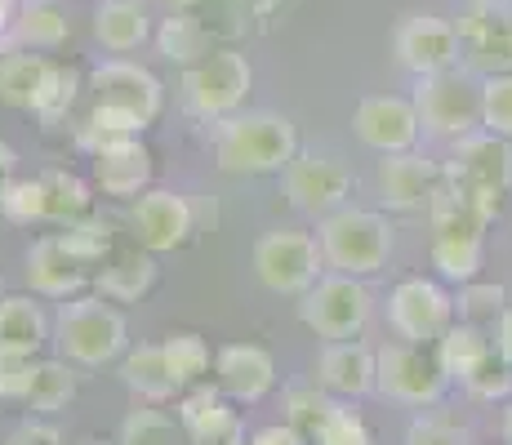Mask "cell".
Segmentation results:
<instances>
[{"mask_svg":"<svg viewBox=\"0 0 512 445\" xmlns=\"http://www.w3.org/2000/svg\"><path fill=\"white\" fill-rule=\"evenodd\" d=\"M299 156V130L277 112H245L219 121L214 161L228 174H281Z\"/></svg>","mask_w":512,"mask_h":445,"instance_id":"cell-1","label":"cell"},{"mask_svg":"<svg viewBox=\"0 0 512 445\" xmlns=\"http://www.w3.org/2000/svg\"><path fill=\"white\" fill-rule=\"evenodd\" d=\"M81 94V76L58 67L45 54H5L0 58V103L14 112H36L45 125H58Z\"/></svg>","mask_w":512,"mask_h":445,"instance_id":"cell-2","label":"cell"},{"mask_svg":"<svg viewBox=\"0 0 512 445\" xmlns=\"http://www.w3.org/2000/svg\"><path fill=\"white\" fill-rule=\"evenodd\" d=\"M54 343L72 365L103 370L116 356H125V316L103 294H76V299H63V308H58Z\"/></svg>","mask_w":512,"mask_h":445,"instance_id":"cell-3","label":"cell"},{"mask_svg":"<svg viewBox=\"0 0 512 445\" xmlns=\"http://www.w3.org/2000/svg\"><path fill=\"white\" fill-rule=\"evenodd\" d=\"M321 254L334 272L374 276L388 267L392 254V227L374 210H334L321 223Z\"/></svg>","mask_w":512,"mask_h":445,"instance_id":"cell-4","label":"cell"},{"mask_svg":"<svg viewBox=\"0 0 512 445\" xmlns=\"http://www.w3.org/2000/svg\"><path fill=\"white\" fill-rule=\"evenodd\" d=\"M250 85H254L250 58L236 54V49H214L201 63L183 67V103L201 121H228V116H236Z\"/></svg>","mask_w":512,"mask_h":445,"instance_id":"cell-5","label":"cell"},{"mask_svg":"<svg viewBox=\"0 0 512 445\" xmlns=\"http://www.w3.org/2000/svg\"><path fill=\"white\" fill-rule=\"evenodd\" d=\"M299 321L308 325L317 339H357L370 321V294L357 276L334 272L321 276L308 294H299Z\"/></svg>","mask_w":512,"mask_h":445,"instance_id":"cell-6","label":"cell"},{"mask_svg":"<svg viewBox=\"0 0 512 445\" xmlns=\"http://www.w3.org/2000/svg\"><path fill=\"white\" fill-rule=\"evenodd\" d=\"M415 107L419 121L441 138H468L481 125V85L472 76L455 72H432L415 76Z\"/></svg>","mask_w":512,"mask_h":445,"instance_id":"cell-7","label":"cell"},{"mask_svg":"<svg viewBox=\"0 0 512 445\" xmlns=\"http://www.w3.org/2000/svg\"><path fill=\"white\" fill-rule=\"evenodd\" d=\"M446 370H441L437 352L423 348V343H388L379 348V379L374 392L397 405H437L446 392Z\"/></svg>","mask_w":512,"mask_h":445,"instance_id":"cell-8","label":"cell"},{"mask_svg":"<svg viewBox=\"0 0 512 445\" xmlns=\"http://www.w3.org/2000/svg\"><path fill=\"white\" fill-rule=\"evenodd\" d=\"M321 241L308 232H268L254 245V272L277 294H308L321 281Z\"/></svg>","mask_w":512,"mask_h":445,"instance_id":"cell-9","label":"cell"},{"mask_svg":"<svg viewBox=\"0 0 512 445\" xmlns=\"http://www.w3.org/2000/svg\"><path fill=\"white\" fill-rule=\"evenodd\" d=\"M388 325L401 334L406 343H432L455 325V299L441 290L437 281H423V276H410L397 290L388 294Z\"/></svg>","mask_w":512,"mask_h":445,"instance_id":"cell-10","label":"cell"},{"mask_svg":"<svg viewBox=\"0 0 512 445\" xmlns=\"http://www.w3.org/2000/svg\"><path fill=\"white\" fill-rule=\"evenodd\" d=\"M459 45L472 72H512V5L508 0H472L459 14Z\"/></svg>","mask_w":512,"mask_h":445,"instance_id":"cell-11","label":"cell"},{"mask_svg":"<svg viewBox=\"0 0 512 445\" xmlns=\"http://www.w3.org/2000/svg\"><path fill=\"white\" fill-rule=\"evenodd\" d=\"M392 54L406 72L415 76H432V72H446V67L459 63L464 45H459V27L450 18L437 14H406L392 32Z\"/></svg>","mask_w":512,"mask_h":445,"instance_id":"cell-12","label":"cell"},{"mask_svg":"<svg viewBox=\"0 0 512 445\" xmlns=\"http://www.w3.org/2000/svg\"><path fill=\"white\" fill-rule=\"evenodd\" d=\"M419 107L415 98H397V94H374L361 98L352 112V130L366 147H374L379 156L392 152H410L419 143Z\"/></svg>","mask_w":512,"mask_h":445,"instance_id":"cell-13","label":"cell"},{"mask_svg":"<svg viewBox=\"0 0 512 445\" xmlns=\"http://www.w3.org/2000/svg\"><path fill=\"white\" fill-rule=\"evenodd\" d=\"M130 227L134 241L152 254L179 250V245L192 236V205L183 201L179 192H165V187H147L143 196H134L130 205Z\"/></svg>","mask_w":512,"mask_h":445,"instance_id":"cell-14","label":"cell"},{"mask_svg":"<svg viewBox=\"0 0 512 445\" xmlns=\"http://www.w3.org/2000/svg\"><path fill=\"white\" fill-rule=\"evenodd\" d=\"M352 192V174L334 156H294L285 165V196L303 214H334Z\"/></svg>","mask_w":512,"mask_h":445,"instance_id":"cell-15","label":"cell"},{"mask_svg":"<svg viewBox=\"0 0 512 445\" xmlns=\"http://www.w3.org/2000/svg\"><path fill=\"white\" fill-rule=\"evenodd\" d=\"M504 214V196L495 192H481V187H468L459 178H446L441 174L437 192L428 201V223L432 232H481Z\"/></svg>","mask_w":512,"mask_h":445,"instance_id":"cell-16","label":"cell"},{"mask_svg":"<svg viewBox=\"0 0 512 445\" xmlns=\"http://www.w3.org/2000/svg\"><path fill=\"white\" fill-rule=\"evenodd\" d=\"M90 89H94V103H112V107H125V112L143 116L147 125L161 116V103H165V89L156 81L147 67L139 63H125V58H112V63H98L94 76H90Z\"/></svg>","mask_w":512,"mask_h":445,"instance_id":"cell-17","label":"cell"},{"mask_svg":"<svg viewBox=\"0 0 512 445\" xmlns=\"http://www.w3.org/2000/svg\"><path fill=\"white\" fill-rule=\"evenodd\" d=\"M446 178H459L481 192L508 196L512 192V138L499 134H468L459 138L455 156L446 165Z\"/></svg>","mask_w":512,"mask_h":445,"instance_id":"cell-18","label":"cell"},{"mask_svg":"<svg viewBox=\"0 0 512 445\" xmlns=\"http://www.w3.org/2000/svg\"><path fill=\"white\" fill-rule=\"evenodd\" d=\"M179 423L187 432V445H250L245 441V423L223 401V388H210V383L183 388Z\"/></svg>","mask_w":512,"mask_h":445,"instance_id":"cell-19","label":"cell"},{"mask_svg":"<svg viewBox=\"0 0 512 445\" xmlns=\"http://www.w3.org/2000/svg\"><path fill=\"white\" fill-rule=\"evenodd\" d=\"M90 170H94V183L103 187V196L134 201V196H143L147 187H152L156 161H152L143 138L134 134V138H116V143L90 152Z\"/></svg>","mask_w":512,"mask_h":445,"instance_id":"cell-20","label":"cell"},{"mask_svg":"<svg viewBox=\"0 0 512 445\" xmlns=\"http://www.w3.org/2000/svg\"><path fill=\"white\" fill-rule=\"evenodd\" d=\"M374 183H379V201L388 205V210L410 214V210H428L432 192H437V183H441V170L415 152H392L379 161Z\"/></svg>","mask_w":512,"mask_h":445,"instance_id":"cell-21","label":"cell"},{"mask_svg":"<svg viewBox=\"0 0 512 445\" xmlns=\"http://www.w3.org/2000/svg\"><path fill=\"white\" fill-rule=\"evenodd\" d=\"M214 379H219L223 397L232 401H263L277 388V361L259 343H228L214 356Z\"/></svg>","mask_w":512,"mask_h":445,"instance_id":"cell-22","label":"cell"},{"mask_svg":"<svg viewBox=\"0 0 512 445\" xmlns=\"http://www.w3.org/2000/svg\"><path fill=\"white\" fill-rule=\"evenodd\" d=\"M23 272H27L32 294H41V299H76V294L90 285V272L67 254V245L58 241V236H41V241H32Z\"/></svg>","mask_w":512,"mask_h":445,"instance_id":"cell-23","label":"cell"},{"mask_svg":"<svg viewBox=\"0 0 512 445\" xmlns=\"http://www.w3.org/2000/svg\"><path fill=\"white\" fill-rule=\"evenodd\" d=\"M379 379V352L361 348L357 339H339L321 352L317 361V383L334 397H366Z\"/></svg>","mask_w":512,"mask_h":445,"instance_id":"cell-24","label":"cell"},{"mask_svg":"<svg viewBox=\"0 0 512 445\" xmlns=\"http://www.w3.org/2000/svg\"><path fill=\"white\" fill-rule=\"evenodd\" d=\"M121 383H125V388H130L139 401H147V405H161V401H170L174 392H183L179 383H174L170 361H165V348H161V343H139V348L125 352V361H121Z\"/></svg>","mask_w":512,"mask_h":445,"instance_id":"cell-25","label":"cell"},{"mask_svg":"<svg viewBox=\"0 0 512 445\" xmlns=\"http://www.w3.org/2000/svg\"><path fill=\"white\" fill-rule=\"evenodd\" d=\"M90 285H94V294H103V299H112V303H139L143 294L156 285L152 250L147 254H116V259H107L90 276Z\"/></svg>","mask_w":512,"mask_h":445,"instance_id":"cell-26","label":"cell"},{"mask_svg":"<svg viewBox=\"0 0 512 445\" xmlns=\"http://www.w3.org/2000/svg\"><path fill=\"white\" fill-rule=\"evenodd\" d=\"M432 352H437V361H441V370H446L450 383H464L468 374L477 370V365L486 361L490 352H495V343H490L486 325H477V321H455L437 343H432Z\"/></svg>","mask_w":512,"mask_h":445,"instance_id":"cell-27","label":"cell"},{"mask_svg":"<svg viewBox=\"0 0 512 445\" xmlns=\"http://www.w3.org/2000/svg\"><path fill=\"white\" fill-rule=\"evenodd\" d=\"M94 36L103 49L112 54H130L139 49L147 36H152V23H147V9L139 0H103L94 9Z\"/></svg>","mask_w":512,"mask_h":445,"instance_id":"cell-28","label":"cell"},{"mask_svg":"<svg viewBox=\"0 0 512 445\" xmlns=\"http://www.w3.org/2000/svg\"><path fill=\"white\" fill-rule=\"evenodd\" d=\"M428 259L446 281H477L481 259H486V236L481 232H432Z\"/></svg>","mask_w":512,"mask_h":445,"instance_id":"cell-29","label":"cell"},{"mask_svg":"<svg viewBox=\"0 0 512 445\" xmlns=\"http://www.w3.org/2000/svg\"><path fill=\"white\" fill-rule=\"evenodd\" d=\"M45 339H49L45 312L36 308L32 299H23V294H9V299H0V348L36 356V352L45 348Z\"/></svg>","mask_w":512,"mask_h":445,"instance_id":"cell-30","label":"cell"},{"mask_svg":"<svg viewBox=\"0 0 512 445\" xmlns=\"http://www.w3.org/2000/svg\"><path fill=\"white\" fill-rule=\"evenodd\" d=\"M156 49H161L165 63L192 67V63H201L205 54H214V36L205 32V27L196 23L192 14L174 9V14L161 23V32H156Z\"/></svg>","mask_w":512,"mask_h":445,"instance_id":"cell-31","label":"cell"},{"mask_svg":"<svg viewBox=\"0 0 512 445\" xmlns=\"http://www.w3.org/2000/svg\"><path fill=\"white\" fill-rule=\"evenodd\" d=\"M41 183H45V210H49V223L72 227V223L90 219L94 192H90V183H85V178H76L72 170H49Z\"/></svg>","mask_w":512,"mask_h":445,"instance_id":"cell-32","label":"cell"},{"mask_svg":"<svg viewBox=\"0 0 512 445\" xmlns=\"http://www.w3.org/2000/svg\"><path fill=\"white\" fill-rule=\"evenodd\" d=\"M14 32L32 49H58L67 41V14L58 0H27L14 18Z\"/></svg>","mask_w":512,"mask_h":445,"instance_id":"cell-33","label":"cell"},{"mask_svg":"<svg viewBox=\"0 0 512 445\" xmlns=\"http://www.w3.org/2000/svg\"><path fill=\"white\" fill-rule=\"evenodd\" d=\"M143 130H147L143 116L125 112V107H112V103H94L90 116L81 121V130H76V143H81L85 152H98V147L116 143V138H134Z\"/></svg>","mask_w":512,"mask_h":445,"instance_id":"cell-34","label":"cell"},{"mask_svg":"<svg viewBox=\"0 0 512 445\" xmlns=\"http://www.w3.org/2000/svg\"><path fill=\"white\" fill-rule=\"evenodd\" d=\"M76 397V374L72 365L63 361H36V379H32V392H27V410L32 414H58L67 410V401Z\"/></svg>","mask_w":512,"mask_h":445,"instance_id":"cell-35","label":"cell"},{"mask_svg":"<svg viewBox=\"0 0 512 445\" xmlns=\"http://www.w3.org/2000/svg\"><path fill=\"white\" fill-rule=\"evenodd\" d=\"M116 445H187L183 423H174L165 410H130L121 419V432H116Z\"/></svg>","mask_w":512,"mask_h":445,"instance_id":"cell-36","label":"cell"},{"mask_svg":"<svg viewBox=\"0 0 512 445\" xmlns=\"http://www.w3.org/2000/svg\"><path fill=\"white\" fill-rule=\"evenodd\" d=\"M174 9L192 14L214 41H236L245 32V14H250L241 0H174Z\"/></svg>","mask_w":512,"mask_h":445,"instance_id":"cell-37","label":"cell"},{"mask_svg":"<svg viewBox=\"0 0 512 445\" xmlns=\"http://www.w3.org/2000/svg\"><path fill=\"white\" fill-rule=\"evenodd\" d=\"M308 441L312 445H374V432L357 410H348L343 401H330V410L317 419Z\"/></svg>","mask_w":512,"mask_h":445,"instance_id":"cell-38","label":"cell"},{"mask_svg":"<svg viewBox=\"0 0 512 445\" xmlns=\"http://www.w3.org/2000/svg\"><path fill=\"white\" fill-rule=\"evenodd\" d=\"M165 348V361H170V374L179 388H192V383H205V374H210V348H205L201 334H170V339L161 343Z\"/></svg>","mask_w":512,"mask_h":445,"instance_id":"cell-39","label":"cell"},{"mask_svg":"<svg viewBox=\"0 0 512 445\" xmlns=\"http://www.w3.org/2000/svg\"><path fill=\"white\" fill-rule=\"evenodd\" d=\"M58 241L67 245V254L81 267H98L112 259V223H103V219H81V223L63 227Z\"/></svg>","mask_w":512,"mask_h":445,"instance_id":"cell-40","label":"cell"},{"mask_svg":"<svg viewBox=\"0 0 512 445\" xmlns=\"http://www.w3.org/2000/svg\"><path fill=\"white\" fill-rule=\"evenodd\" d=\"M0 214L9 223H45L49 210H45V183L41 178H9L5 192H0Z\"/></svg>","mask_w":512,"mask_h":445,"instance_id":"cell-41","label":"cell"},{"mask_svg":"<svg viewBox=\"0 0 512 445\" xmlns=\"http://www.w3.org/2000/svg\"><path fill=\"white\" fill-rule=\"evenodd\" d=\"M455 308H459V321L486 325V321H499V316H504L508 294H504V285L499 281H464Z\"/></svg>","mask_w":512,"mask_h":445,"instance_id":"cell-42","label":"cell"},{"mask_svg":"<svg viewBox=\"0 0 512 445\" xmlns=\"http://www.w3.org/2000/svg\"><path fill=\"white\" fill-rule=\"evenodd\" d=\"M481 125L499 138H512V72L481 81Z\"/></svg>","mask_w":512,"mask_h":445,"instance_id":"cell-43","label":"cell"},{"mask_svg":"<svg viewBox=\"0 0 512 445\" xmlns=\"http://www.w3.org/2000/svg\"><path fill=\"white\" fill-rule=\"evenodd\" d=\"M464 388L472 392L477 401H504L512 397V361H504L499 352H490L486 361L464 379Z\"/></svg>","mask_w":512,"mask_h":445,"instance_id":"cell-44","label":"cell"},{"mask_svg":"<svg viewBox=\"0 0 512 445\" xmlns=\"http://www.w3.org/2000/svg\"><path fill=\"white\" fill-rule=\"evenodd\" d=\"M36 379V361L23 352L0 348V401H27Z\"/></svg>","mask_w":512,"mask_h":445,"instance_id":"cell-45","label":"cell"},{"mask_svg":"<svg viewBox=\"0 0 512 445\" xmlns=\"http://www.w3.org/2000/svg\"><path fill=\"white\" fill-rule=\"evenodd\" d=\"M330 401H334V392H326L321 383H317V388H290V392H285V410H290V423L299 432L317 428V419L330 410Z\"/></svg>","mask_w":512,"mask_h":445,"instance_id":"cell-46","label":"cell"},{"mask_svg":"<svg viewBox=\"0 0 512 445\" xmlns=\"http://www.w3.org/2000/svg\"><path fill=\"white\" fill-rule=\"evenodd\" d=\"M406 445H468V432L446 419H415L406 432Z\"/></svg>","mask_w":512,"mask_h":445,"instance_id":"cell-47","label":"cell"},{"mask_svg":"<svg viewBox=\"0 0 512 445\" xmlns=\"http://www.w3.org/2000/svg\"><path fill=\"white\" fill-rule=\"evenodd\" d=\"M250 445H312V441H308V432H299L294 423H272V428L254 432Z\"/></svg>","mask_w":512,"mask_h":445,"instance_id":"cell-48","label":"cell"},{"mask_svg":"<svg viewBox=\"0 0 512 445\" xmlns=\"http://www.w3.org/2000/svg\"><path fill=\"white\" fill-rule=\"evenodd\" d=\"M9 445H63V437H58V428H49V423H23V428L9 437Z\"/></svg>","mask_w":512,"mask_h":445,"instance_id":"cell-49","label":"cell"},{"mask_svg":"<svg viewBox=\"0 0 512 445\" xmlns=\"http://www.w3.org/2000/svg\"><path fill=\"white\" fill-rule=\"evenodd\" d=\"M495 352L504 356V361H512V303L504 308V316L495 321Z\"/></svg>","mask_w":512,"mask_h":445,"instance_id":"cell-50","label":"cell"},{"mask_svg":"<svg viewBox=\"0 0 512 445\" xmlns=\"http://www.w3.org/2000/svg\"><path fill=\"white\" fill-rule=\"evenodd\" d=\"M14 170H18V156H14V147L9 143H0V192H5V183L14 178Z\"/></svg>","mask_w":512,"mask_h":445,"instance_id":"cell-51","label":"cell"},{"mask_svg":"<svg viewBox=\"0 0 512 445\" xmlns=\"http://www.w3.org/2000/svg\"><path fill=\"white\" fill-rule=\"evenodd\" d=\"M18 18V0H0V32H9Z\"/></svg>","mask_w":512,"mask_h":445,"instance_id":"cell-52","label":"cell"},{"mask_svg":"<svg viewBox=\"0 0 512 445\" xmlns=\"http://www.w3.org/2000/svg\"><path fill=\"white\" fill-rule=\"evenodd\" d=\"M241 5H245V9H250V14H254V18H263V14H272V9H277V5H281V0H241Z\"/></svg>","mask_w":512,"mask_h":445,"instance_id":"cell-53","label":"cell"},{"mask_svg":"<svg viewBox=\"0 0 512 445\" xmlns=\"http://www.w3.org/2000/svg\"><path fill=\"white\" fill-rule=\"evenodd\" d=\"M504 437H508V445H512V410L504 414Z\"/></svg>","mask_w":512,"mask_h":445,"instance_id":"cell-54","label":"cell"},{"mask_svg":"<svg viewBox=\"0 0 512 445\" xmlns=\"http://www.w3.org/2000/svg\"><path fill=\"white\" fill-rule=\"evenodd\" d=\"M85 445H107V441H85Z\"/></svg>","mask_w":512,"mask_h":445,"instance_id":"cell-55","label":"cell"}]
</instances>
